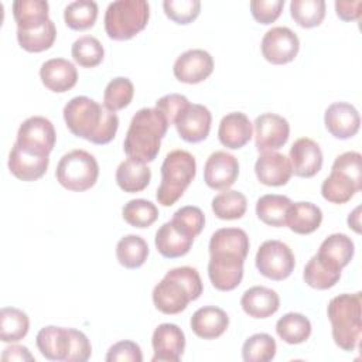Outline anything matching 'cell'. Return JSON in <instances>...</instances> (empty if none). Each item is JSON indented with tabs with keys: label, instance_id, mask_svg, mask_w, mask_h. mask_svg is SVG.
<instances>
[{
	"label": "cell",
	"instance_id": "obj_1",
	"mask_svg": "<svg viewBox=\"0 0 362 362\" xmlns=\"http://www.w3.org/2000/svg\"><path fill=\"white\" fill-rule=\"evenodd\" d=\"M64 120L69 132L93 144L110 143L119 129L116 112H110L105 105L88 98H72L62 110Z\"/></svg>",
	"mask_w": 362,
	"mask_h": 362
},
{
	"label": "cell",
	"instance_id": "obj_2",
	"mask_svg": "<svg viewBox=\"0 0 362 362\" xmlns=\"http://www.w3.org/2000/svg\"><path fill=\"white\" fill-rule=\"evenodd\" d=\"M168 126L165 116L157 107L137 110L132 117L123 141V150L127 157L144 164L154 161Z\"/></svg>",
	"mask_w": 362,
	"mask_h": 362
},
{
	"label": "cell",
	"instance_id": "obj_3",
	"mask_svg": "<svg viewBox=\"0 0 362 362\" xmlns=\"http://www.w3.org/2000/svg\"><path fill=\"white\" fill-rule=\"evenodd\" d=\"M204 286L197 269L191 266L174 267L153 288L154 307L167 315L180 314L188 304L202 294Z\"/></svg>",
	"mask_w": 362,
	"mask_h": 362
},
{
	"label": "cell",
	"instance_id": "obj_4",
	"mask_svg": "<svg viewBox=\"0 0 362 362\" xmlns=\"http://www.w3.org/2000/svg\"><path fill=\"white\" fill-rule=\"evenodd\" d=\"M327 314L335 345L348 352L356 349L362 334V293H344L331 298Z\"/></svg>",
	"mask_w": 362,
	"mask_h": 362
},
{
	"label": "cell",
	"instance_id": "obj_5",
	"mask_svg": "<svg viewBox=\"0 0 362 362\" xmlns=\"http://www.w3.org/2000/svg\"><path fill=\"white\" fill-rule=\"evenodd\" d=\"M197 174L195 157L187 150L170 151L161 164V182L156 198L163 206L174 205L185 192Z\"/></svg>",
	"mask_w": 362,
	"mask_h": 362
},
{
	"label": "cell",
	"instance_id": "obj_6",
	"mask_svg": "<svg viewBox=\"0 0 362 362\" xmlns=\"http://www.w3.org/2000/svg\"><path fill=\"white\" fill-rule=\"evenodd\" d=\"M362 156L358 151L339 154L331 167L329 175L321 184L324 199L331 204H345L362 188Z\"/></svg>",
	"mask_w": 362,
	"mask_h": 362
},
{
	"label": "cell",
	"instance_id": "obj_7",
	"mask_svg": "<svg viewBox=\"0 0 362 362\" xmlns=\"http://www.w3.org/2000/svg\"><path fill=\"white\" fill-rule=\"evenodd\" d=\"M150 18L146 0H116L105 11V31L110 40L126 41L143 31Z\"/></svg>",
	"mask_w": 362,
	"mask_h": 362
},
{
	"label": "cell",
	"instance_id": "obj_8",
	"mask_svg": "<svg viewBox=\"0 0 362 362\" xmlns=\"http://www.w3.org/2000/svg\"><path fill=\"white\" fill-rule=\"evenodd\" d=\"M55 177L64 188L82 192L96 184L99 164L93 154L76 148L61 157L55 170Z\"/></svg>",
	"mask_w": 362,
	"mask_h": 362
},
{
	"label": "cell",
	"instance_id": "obj_9",
	"mask_svg": "<svg viewBox=\"0 0 362 362\" xmlns=\"http://www.w3.org/2000/svg\"><path fill=\"white\" fill-rule=\"evenodd\" d=\"M259 273L270 280H286L296 267V259L291 249L281 240L263 242L255 257Z\"/></svg>",
	"mask_w": 362,
	"mask_h": 362
},
{
	"label": "cell",
	"instance_id": "obj_10",
	"mask_svg": "<svg viewBox=\"0 0 362 362\" xmlns=\"http://www.w3.org/2000/svg\"><path fill=\"white\" fill-rule=\"evenodd\" d=\"M55 140L57 133L51 120L44 116H31L20 124L16 143L31 153L49 156Z\"/></svg>",
	"mask_w": 362,
	"mask_h": 362
},
{
	"label": "cell",
	"instance_id": "obj_11",
	"mask_svg": "<svg viewBox=\"0 0 362 362\" xmlns=\"http://www.w3.org/2000/svg\"><path fill=\"white\" fill-rule=\"evenodd\" d=\"M262 55L274 65L291 62L300 49L297 34L288 27H272L267 30L260 42Z\"/></svg>",
	"mask_w": 362,
	"mask_h": 362
},
{
	"label": "cell",
	"instance_id": "obj_12",
	"mask_svg": "<svg viewBox=\"0 0 362 362\" xmlns=\"http://www.w3.org/2000/svg\"><path fill=\"white\" fill-rule=\"evenodd\" d=\"M255 146L257 151H276L281 148L290 136L287 119L276 113H262L255 119Z\"/></svg>",
	"mask_w": 362,
	"mask_h": 362
},
{
	"label": "cell",
	"instance_id": "obj_13",
	"mask_svg": "<svg viewBox=\"0 0 362 362\" xmlns=\"http://www.w3.org/2000/svg\"><path fill=\"white\" fill-rule=\"evenodd\" d=\"M211 123L209 109L199 103H188L174 120L178 136L188 143L205 140L211 132Z\"/></svg>",
	"mask_w": 362,
	"mask_h": 362
},
{
	"label": "cell",
	"instance_id": "obj_14",
	"mask_svg": "<svg viewBox=\"0 0 362 362\" xmlns=\"http://www.w3.org/2000/svg\"><path fill=\"white\" fill-rule=\"evenodd\" d=\"M243 263L245 259L235 255H211L208 262V276L212 286L219 291L235 290L243 279Z\"/></svg>",
	"mask_w": 362,
	"mask_h": 362
},
{
	"label": "cell",
	"instance_id": "obj_15",
	"mask_svg": "<svg viewBox=\"0 0 362 362\" xmlns=\"http://www.w3.org/2000/svg\"><path fill=\"white\" fill-rule=\"evenodd\" d=\"M214 71V58L201 48H192L182 52L174 62V76L182 83H199Z\"/></svg>",
	"mask_w": 362,
	"mask_h": 362
},
{
	"label": "cell",
	"instance_id": "obj_16",
	"mask_svg": "<svg viewBox=\"0 0 362 362\" xmlns=\"http://www.w3.org/2000/svg\"><path fill=\"white\" fill-rule=\"evenodd\" d=\"M239 175L238 158L226 151L212 153L204 165V181L205 184L218 191L228 189L235 184Z\"/></svg>",
	"mask_w": 362,
	"mask_h": 362
},
{
	"label": "cell",
	"instance_id": "obj_17",
	"mask_svg": "<svg viewBox=\"0 0 362 362\" xmlns=\"http://www.w3.org/2000/svg\"><path fill=\"white\" fill-rule=\"evenodd\" d=\"M153 362H178L185 349L184 331L171 322L160 324L151 337Z\"/></svg>",
	"mask_w": 362,
	"mask_h": 362
},
{
	"label": "cell",
	"instance_id": "obj_18",
	"mask_svg": "<svg viewBox=\"0 0 362 362\" xmlns=\"http://www.w3.org/2000/svg\"><path fill=\"white\" fill-rule=\"evenodd\" d=\"M322 151L317 141L310 137L297 139L290 147L288 160L297 177L311 178L322 167Z\"/></svg>",
	"mask_w": 362,
	"mask_h": 362
},
{
	"label": "cell",
	"instance_id": "obj_19",
	"mask_svg": "<svg viewBox=\"0 0 362 362\" xmlns=\"http://www.w3.org/2000/svg\"><path fill=\"white\" fill-rule=\"evenodd\" d=\"M324 123L331 136L346 140L358 133L361 117L354 105L346 102H335L327 107Z\"/></svg>",
	"mask_w": 362,
	"mask_h": 362
},
{
	"label": "cell",
	"instance_id": "obj_20",
	"mask_svg": "<svg viewBox=\"0 0 362 362\" xmlns=\"http://www.w3.org/2000/svg\"><path fill=\"white\" fill-rule=\"evenodd\" d=\"M257 180L269 187L286 185L291 175V164L288 157L279 151H263L255 163Z\"/></svg>",
	"mask_w": 362,
	"mask_h": 362
},
{
	"label": "cell",
	"instance_id": "obj_21",
	"mask_svg": "<svg viewBox=\"0 0 362 362\" xmlns=\"http://www.w3.org/2000/svg\"><path fill=\"white\" fill-rule=\"evenodd\" d=\"M48 164V156L24 150L17 143L13 144L7 163L10 173L21 181H35L41 178L47 173Z\"/></svg>",
	"mask_w": 362,
	"mask_h": 362
},
{
	"label": "cell",
	"instance_id": "obj_22",
	"mask_svg": "<svg viewBox=\"0 0 362 362\" xmlns=\"http://www.w3.org/2000/svg\"><path fill=\"white\" fill-rule=\"evenodd\" d=\"M42 85L55 93H64L72 89L78 81L75 65L65 58H51L40 68Z\"/></svg>",
	"mask_w": 362,
	"mask_h": 362
},
{
	"label": "cell",
	"instance_id": "obj_23",
	"mask_svg": "<svg viewBox=\"0 0 362 362\" xmlns=\"http://www.w3.org/2000/svg\"><path fill=\"white\" fill-rule=\"evenodd\" d=\"M253 124L242 112H232L222 117L218 127V139L226 148L238 150L250 141Z\"/></svg>",
	"mask_w": 362,
	"mask_h": 362
},
{
	"label": "cell",
	"instance_id": "obj_24",
	"mask_svg": "<svg viewBox=\"0 0 362 362\" xmlns=\"http://www.w3.org/2000/svg\"><path fill=\"white\" fill-rule=\"evenodd\" d=\"M192 332L202 339L219 338L229 327V317L226 311L215 305H205L198 308L189 321Z\"/></svg>",
	"mask_w": 362,
	"mask_h": 362
},
{
	"label": "cell",
	"instance_id": "obj_25",
	"mask_svg": "<svg viewBox=\"0 0 362 362\" xmlns=\"http://www.w3.org/2000/svg\"><path fill=\"white\" fill-rule=\"evenodd\" d=\"M35 344L44 358L49 361H66L71 351L69 328L47 325L38 331Z\"/></svg>",
	"mask_w": 362,
	"mask_h": 362
},
{
	"label": "cell",
	"instance_id": "obj_26",
	"mask_svg": "<svg viewBox=\"0 0 362 362\" xmlns=\"http://www.w3.org/2000/svg\"><path fill=\"white\" fill-rule=\"evenodd\" d=\"M242 310L252 318H267L280 307L279 294L264 286H253L247 288L240 298Z\"/></svg>",
	"mask_w": 362,
	"mask_h": 362
},
{
	"label": "cell",
	"instance_id": "obj_27",
	"mask_svg": "<svg viewBox=\"0 0 362 362\" xmlns=\"http://www.w3.org/2000/svg\"><path fill=\"white\" fill-rule=\"evenodd\" d=\"M154 243L157 252L163 257L177 259L185 256L189 252L194 243V238H189L188 235L182 233L173 225L171 221H168L157 229Z\"/></svg>",
	"mask_w": 362,
	"mask_h": 362
},
{
	"label": "cell",
	"instance_id": "obj_28",
	"mask_svg": "<svg viewBox=\"0 0 362 362\" xmlns=\"http://www.w3.org/2000/svg\"><path fill=\"white\" fill-rule=\"evenodd\" d=\"M355 245L345 233H332L320 245L317 257L328 266L342 270L354 257Z\"/></svg>",
	"mask_w": 362,
	"mask_h": 362
},
{
	"label": "cell",
	"instance_id": "obj_29",
	"mask_svg": "<svg viewBox=\"0 0 362 362\" xmlns=\"http://www.w3.org/2000/svg\"><path fill=\"white\" fill-rule=\"evenodd\" d=\"M247 233L240 228H221L209 239V255L226 253L246 259L249 253Z\"/></svg>",
	"mask_w": 362,
	"mask_h": 362
},
{
	"label": "cell",
	"instance_id": "obj_30",
	"mask_svg": "<svg viewBox=\"0 0 362 362\" xmlns=\"http://www.w3.org/2000/svg\"><path fill=\"white\" fill-rule=\"evenodd\" d=\"M322 222V211L313 202H293L287 212L286 226L294 233L308 235L320 228Z\"/></svg>",
	"mask_w": 362,
	"mask_h": 362
},
{
	"label": "cell",
	"instance_id": "obj_31",
	"mask_svg": "<svg viewBox=\"0 0 362 362\" xmlns=\"http://www.w3.org/2000/svg\"><path fill=\"white\" fill-rule=\"evenodd\" d=\"M116 184L124 192H140L150 184L151 170L147 164L126 158L116 168Z\"/></svg>",
	"mask_w": 362,
	"mask_h": 362
},
{
	"label": "cell",
	"instance_id": "obj_32",
	"mask_svg": "<svg viewBox=\"0 0 362 362\" xmlns=\"http://www.w3.org/2000/svg\"><path fill=\"white\" fill-rule=\"evenodd\" d=\"M291 204L293 201L286 195L266 194L256 201V215L269 226H286L287 212Z\"/></svg>",
	"mask_w": 362,
	"mask_h": 362
},
{
	"label": "cell",
	"instance_id": "obj_33",
	"mask_svg": "<svg viewBox=\"0 0 362 362\" xmlns=\"http://www.w3.org/2000/svg\"><path fill=\"white\" fill-rule=\"evenodd\" d=\"M49 6L45 0H16L13 3V17L17 30H33L45 24Z\"/></svg>",
	"mask_w": 362,
	"mask_h": 362
},
{
	"label": "cell",
	"instance_id": "obj_34",
	"mask_svg": "<svg viewBox=\"0 0 362 362\" xmlns=\"http://www.w3.org/2000/svg\"><path fill=\"white\" fill-rule=\"evenodd\" d=\"M276 332L286 344H303L311 335V322L304 314L287 313L277 320Z\"/></svg>",
	"mask_w": 362,
	"mask_h": 362
},
{
	"label": "cell",
	"instance_id": "obj_35",
	"mask_svg": "<svg viewBox=\"0 0 362 362\" xmlns=\"http://www.w3.org/2000/svg\"><path fill=\"white\" fill-rule=\"evenodd\" d=\"M117 262L126 269H139L148 257V245L139 235H126L116 245Z\"/></svg>",
	"mask_w": 362,
	"mask_h": 362
},
{
	"label": "cell",
	"instance_id": "obj_36",
	"mask_svg": "<svg viewBox=\"0 0 362 362\" xmlns=\"http://www.w3.org/2000/svg\"><path fill=\"white\" fill-rule=\"evenodd\" d=\"M30 329L28 315L14 307H3L0 310V339L3 342H18Z\"/></svg>",
	"mask_w": 362,
	"mask_h": 362
},
{
	"label": "cell",
	"instance_id": "obj_37",
	"mask_svg": "<svg viewBox=\"0 0 362 362\" xmlns=\"http://www.w3.org/2000/svg\"><path fill=\"white\" fill-rule=\"evenodd\" d=\"M57 38V28L49 18L45 24L33 30H17V41L27 52H42L49 49Z\"/></svg>",
	"mask_w": 362,
	"mask_h": 362
},
{
	"label": "cell",
	"instance_id": "obj_38",
	"mask_svg": "<svg viewBox=\"0 0 362 362\" xmlns=\"http://www.w3.org/2000/svg\"><path fill=\"white\" fill-rule=\"evenodd\" d=\"M212 212L223 221L240 219L247 208L246 197L236 189H223L212 198Z\"/></svg>",
	"mask_w": 362,
	"mask_h": 362
},
{
	"label": "cell",
	"instance_id": "obj_39",
	"mask_svg": "<svg viewBox=\"0 0 362 362\" xmlns=\"http://www.w3.org/2000/svg\"><path fill=\"white\" fill-rule=\"evenodd\" d=\"M303 279L313 288L328 290L339 281L341 270L328 266L314 255L304 267Z\"/></svg>",
	"mask_w": 362,
	"mask_h": 362
},
{
	"label": "cell",
	"instance_id": "obj_40",
	"mask_svg": "<svg viewBox=\"0 0 362 362\" xmlns=\"http://www.w3.org/2000/svg\"><path fill=\"white\" fill-rule=\"evenodd\" d=\"M98 18V4L92 0H75L64 8V21L71 30L83 31L93 27Z\"/></svg>",
	"mask_w": 362,
	"mask_h": 362
},
{
	"label": "cell",
	"instance_id": "obj_41",
	"mask_svg": "<svg viewBox=\"0 0 362 362\" xmlns=\"http://www.w3.org/2000/svg\"><path fill=\"white\" fill-rule=\"evenodd\" d=\"M277 351L276 341L266 332L250 335L242 346V358L245 362H269L274 359Z\"/></svg>",
	"mask_w": 362,
	"mask_h": 362
},
{
	"label": "cell",
	"instance_id": "obj_42",
	"mask_svg": "<svg viewBox=\"0 0 362 362\" xmlns=\"http://www.w3.org/2000/svg\"><path fill=\"white\" fill-rule=\"evenodd\" d=\"M71 54L78 65L83 68H93L103 61L105 49L96 37L82 35L74 41Z\"/></svg>",
	"mask_w": 362,
	"mask_h": 362
},
{
	"label": "cell",
	"instance_id": "obj_43",
	"mask_svg": "<svg viewBox=\"0 0 362 362\" xmlns=\"http://www.w3.org/2000/svg\"><path fill=\"white\" fill-rule=\"evenodd\" d=\"M122 216L130 226L143 229L151 226L157 221L158 209L151 201L137 198L124 204L122 208Z\"/></svg>",
	"mask_w": 362,
	"mask_h": 362
},
{
	"label": "cell",
	"instance_id": "obj_44",
	"mask_svg": "<svg viewBox=\"0 0 362 362\" xmlns=\"http://www.w3.org/2000/svg\"><path fill=\"white\" fill-rule=\"evenodd\" d=\"M290 14L293 20L304 28H313L322 23L325 17L324 0H291Z\"/></svg>",
	"mask_w": 362,
	"mask_h": 362
},
{
	"label": "cell",
	"instance_id": "obj_45",
	"mask_svg": "<svg viewBox=\"0 0 362 362\" xmlns=\"http://www.w3.org/2000/svg\"><path fill=\"white\" fill-rule=\"evenodd\" d=\"M134 96L133 82L126 76L113 78L105 88L103 105L110 112H117L127 107Z\"/></svg>",
	"mask_w": 362,
	"mask_h": 362
},
{
	"label": "cell",
	"instance_id": "obj_46",
	"mask_svg": "<svg viewBox=\"0 0 362 362\" xmlns=\"http://www.w3.org/2000/svg\"><path fill=\"white\" fill-rule=\"evenodd\" d=\"M171 222L182 233L195 239L204 229L205 215L201 211V208L194 205H187L174 212Z\"/></svg>",
	"mask_w": 362,
	"mask_h": 362
},
{
	"label": "cell",
	"instance_id": "obj_47",
	"mask_svg": "<svg viewBox=\"0 0 362 362\" xmlns=\"http://www.w3.org/2000/svg\"><path fill=\"white\" fill-rule=\"evenodd\" d=\"M163 8L165 16L177 24L192 23L201 11L199 0H164Z\"/></svg>",
	"mask_w": 362,
	"mask_h": 362
},
{
	"label": "cell",
	"instance_id": "obj_48",
	"mask_svg": "<svg viewBox=\"0 0 362 362\" xmlns=\"http://www.w3.org/2000/svg\"><path fill=\"white\" fill-rule=\"evenodd\" d=\"M284 7V0H253L250 1V11L253 18L260 24L274 23Z\"/></svg>",
	"mask_w": 362,
	"mask_h": 362
},
{
	"label": "cell",
	"instance_id": "obj_49",
	"mask_svg": "<svg viewBox=\"0 0 362 362\" xmlns=\"http://www.w3.org/2000/svg\"><path fill=\"white\" fill-rule=\"evenodd\" d=\"M105 359L106 362H141L143 354L139 344L123 339L109 348Z\"/></svg>",
	"mask_w": 362,
	"mask_h": 362
},
{
	"label": "cell",
	"instance_id": "obj_50",
	"mask_svg": "<svg viewBox=\"0 0 362 362\" xmlns=\"http://www.w3.org/2000/svg\"><path fill=\"white\" fill-rule=\"evenodd\" d=\"M189 103L187 96L180 93H168L156 100V107L165 116L168 124H174L175 117Z\"/></svg>",
	"mask_w": 362,
	"mask_h": 362
},
{
	"label": "cell",
	"instance_id": "obj_51",
	"mask_svg": "<svg viewBox=\"0 0 362 362\" xmlns=\"http://www.w3.org/2000/svg\"><path fill=\"white\" fill-rule=\"evenodd\" d=\"M71 334V351L66 362H85L92 355V345L88 337L75 328H69Z\"/></svg>",
	"mask_w": 362,
	"mask_h": 362
},
{
	"label": "cell",
	"instance_id": "obj_52",
	"mask_svg": "<svg viewBox=\"0 0 362 362\" xmlns=\"http://www.w3.org/2000/svg\"><path fill=\"white\" fill-rule=\"evenodd\" d=\"M362 8V1L361 0H354V1H348V0H337L335 1V11L337 16L344 20V21H354L358 20L362 14L361 11Z\"/></svg>",
	"mask_w": 362,
	"mask_h": 362
},
{
	"label": "cell",
	"instance_id": "obj_53",
	"mask_svg": "<svg viewBox=\"0 0 362 362\" xmlns=\"http://www.w3.org/2000/svg\"><path fill=\"white\" fill-rule=\"evenodd\" d=\"M3 361H35L34 355L28 351L27 346L23 345H10L3 349L1 354Z\"/></svg>",
	"mask_w": 362,
	"mask_h": 362
},
{
	"label": "cell",
	"instance_id": "obj_54",
	"mask_svg": "<svg viewBox=\"0 0 362 362\" xmlns=\"http://www.w3.org/2000/svg\"><path fill=\"white\" fill-rule=\"evenodd\" d=\"M361 206H356L349 215H348V226L354 229L356 233H361Z\"/></svg>",
	"mask_w": 362,
	"mask_h": 362
}]
</instances>
